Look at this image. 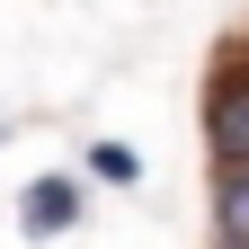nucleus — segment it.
<instances>
[{
	"mask_svg": "<svg viewBox=\"0 0 249 249\" xmlns=\"http://www.w3.org/2000/svg\"><path fill=\"white\" fill-rule=\"evenodd\" d=\"M205 160L249 169V45H223L205 71Z\"/></svg>",
	"mask_w": 249,
	"mask_h": 249,
	"instance_id": "f257e3e1",
	"label": "nucleus"
},
{
	"mask_svg": "<svg viewBox=\"0 0 249 249\" xmlns=\"http://www.w3.org/2000/svg\"><path fill=\"white\" fill-rule=\"evenodd\" d=\"M80 223H89V187L71 169H45V178L18 187V231L27 240H62V231H80Z\"/></svg>",
	"mask_w": 249,
	"mask_h": 249,
	"instance_id": "f03ea898",
	"label": "nucleus"
},
{
	"mask_svg": "<svg viewBox=\"0 0 249 249\" xmlns=\"http://www.w3.org/2000/svg\"><path fill=\"white\" fill-rule=\"evenodd\" d=\"M213 240H249V169H213Z\"/></svg>",
	"mask_w": 249,
	"mask_h": 249,
	"instance_id": "7ed1b4c3",
	"label": "nucleus"
},
{
	"mask_svg": "<svg viewBox=\"0 0 249 249\" xmlns=\"http://www.w3.org/2000/svg\"><path fill=\"white\" fill-rule=\"evenodd\" d=\"M80 169L98 178V187H142V151L107 134V142H89V151H80Z\"/></svg>",
	"mask_w": 249,
	"mask_h": 249,
	"instance_id": "20e7f679",
	"label": "nucleus"
},
{
	"mask_svg": "<svg viewBox=\"0 0 249 249\" xmlns=\"http://www.w3.org/2000/svg\"><path fill=\"white\" fill-rule=\"evenodd\" d=\"M213 249H249V240H213Z\"/></svg>",
	"mask_w": 249,
	"mask_h": 249,
	"instance_id": "39448f33",
	"label": "nucleus"
},
{
	"mask_svg": "<svg viewBox=\"0 0 249 249\" xmlns=\"http://www.w3.org/2000/svg\"><path fill=\"white\" fill-rule=\"evenodd\" d=\"M0 134H9V124H0Z\"/></svg>",
	"mask_w": 249,
	"mask_h": 249,
	"instance_id": "423d86ee",
	"label": "nucleus"
}]
</instances>
